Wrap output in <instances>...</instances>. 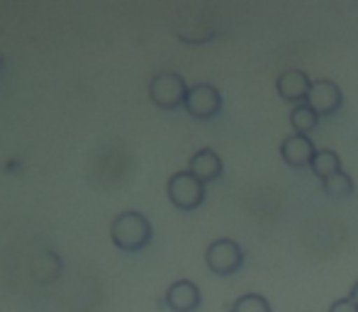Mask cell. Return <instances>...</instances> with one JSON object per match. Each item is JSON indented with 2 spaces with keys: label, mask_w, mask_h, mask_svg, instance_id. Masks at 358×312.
<instances>
[{
  "label": "cell",
  "mask_w": 358,
  "mask_h": 312,
  "mask_svg": "<svg viewBox=\"0 0 358 312\" xmlns=\"http://www.w3.org/2000/svg\"><path fill=\"white\" fill-rule=\"evenodd\" d=\"M110 239L124 254H137L146 249L154 239V227H151L149 218L139 210H124V213L115 215L110 222Z\"/></svg>",
  "instance_id": "1"
},
{
  "label": "cell",
  "mask_w": 358,
  "mask_h": 312,
  "mask_svg": "<svg viewBox=\"0 0 358 312\" xmlns=\"http://www.w3.org/2000/svg\"><path fill=\"white\" fill-rule=\"evenodd\" d=\"M185 113L195 120H213L222 113V93L213 83H195L190 85L185 98Z\"/></svg>",
  "instance_id": "5"
},
{
  "label": "cell",
  "mask_w": 358,
  "mask_h": 312,
  "mask_svg": "<svg viewBox=\"0 0 358 312\" xmlns=\"http://www.w3.org/2000/svg\"><path fill=\"white\" fill-rule=\"evenodd\" d=\"M312 80L307 78L305 71H297V69H287L275 80V90H278L280 100L290 105H302L307 103V95H310Z\"/></svg>",
  "instance_id": "8"
},
{
  "label": "cell",
  "mask_w": 358,
  "mask_h": 312,
  "mask_svg": "<svg viewBox=\"0 0 358 312\" xmlns=\"http://www.w3.org/2000/svg\"><path fill=\"white\" fill-rule=\"evenodd\" d=\"M349 298H351V303H354L356 308H358V281H356V283H354V288H351Z\"/></svg>",
  "instance_id": "17"
},
{
  "label": "cell",
  "mask_w": 358,
  "mask_h": 312,
  "mask_svg": "<svg viewBox=\"0 0 358 312\" xmlns=\"http://www.w3.org/2000/svg\"><path fill=\"white\" fill-rule=\"evenodd\" d=\"M203 303V293H200L198 283L188 278H180L166 288L164 305L171 312H195Z\"/></svg>",
  "instance_id": "7"
},
{
  "label": "cell",
  "mask_w": 358,
  "mask_h": 312,
  "mask_svg": "<svg viewBox=\"0 0 358 312\" xmlns=\"http://www.w3.org/2000/svg\"><path fill=\"white\" fill-rule=\"evenodd\" d=\"M329 312H358V308L351 303V298H339L329 305Z\"/></svg>",
  "instance_id": "16"
},
{
  "label": "cell",
  "mask_w": 358,
  "mask_h": 312,
  "mask_svg": "<svg viewBox=\"0 0 358 312\" xmlns=\"http://www.w3.org/2000/svg\"><path fill=\"white\" fill-rule=\"evenodd\" d=\"M317 149L307 134H290L280 142V156L292 169H310Z\"/></svg>",
  "instance_id": "9"
},
{
  "label": "cell",
  "mask_w": 358,
  "mask_h": 312,
  "mask_svg": "<svg viewBox=\"0 0 358 312\" xmlns=\"http://www.w3.org/2000/svg\"><path fill=\"white\" fill-rule=\"evenodd\" d=\"M310 171L317 176L320 180H327L329 176L339 173L341 171V159L334 149H317L315 159L310 164Z\"/></svg>",
  "instance_id": "11"
},
{
  "label": "cell",
  "mask_w": 358,
  "mask_h": 312,
  "mask_svg": "<svg viewBox=\"0 0 358 312\" xmlns=\"http://www.w3.org/2000/svg\"><path fill=\"white\" fill-rule=\"evenodd\" d=\"M341 103H344V93H341V88L334 83V80H329V78L312 80L310 95H307V105H310L320 118L334 115L336 110L341 108Z\"/></svg>",
  "instance_id": "6"
},
{
  "label": "cell",
  "mask_w": 358,
  "mask_h": 312,
  "mask_svg": "<svg viewBox=\"0 0 358 312\" xmlns=\"http://www.w3.org/2000/svg\"><path fill=\"white\" fill-rule=\"evenodd\" d=\"M0 66H3V57H0Z\"/></svg>",
  "instance_id": "18"
},
{
  "label": "cell",
  "mask_w": 358,
  "mask_h": 312,
  "mask_svg": "<svg viewBox=\"0 0 358 312\" xmlns=\"http://www.w3.org/2000/svg\"><path fill=\"white\" fill-rule=\"evenodd\" d=\"M188 171L195 176V178L203 180V183L208 185V183H213V180L222 178V173H224V164H222L220 154H217L215 149L205 147V149H198V152L190 156Z\"/></svg>",
  "instance_id": "10"
},
{
  "label": "cell",
  "mask_w": 358,
  "mask_h": 312,
  "mask_svg": "<svg viewBox=\"0 0 358 312\" xmlns=\"http://www.w3.org/2000/svg\"><path fill=\"white\" fill-rule=\"evenodd\" d=\"M188 83L180 73L161 71L149 80V98L161 110H178L188 98Z\"/></svg>",
  "instance_id": "3"
},
{
  "label": "cell",
  "mask_w": 358,
  "mask_h": 312,
  "mask_svg": "<svg viewBox=\"0 0 358 312\" xmlns=\"http://www.w3.org/2000/svg\"><path fill=\"white\" fill-rule=\"evenodd\" d=\"M205 264L217 276H231L244 266V249L234 239H215L205 249Z\"/></svg>",
  "instance_id": "4"
},
{
  "label": "cell",
  "mask_w": 358,
  "mask_h": 312,
  "mask_svg": "<svg viewBox=\"0 0 358 312\" xmlns=\"http://www.w3.org/2000/svg\"><path fill=\"white\" fill-rule=\"evenodd\" d=\"M32 271L39 283L57 281L59 276H62V259H59V254H54V251H44V254H39L37 259H34Z\"/></svg>",
  "instance_id": "12"
},
{
  "label": "cell",
  "mask_w": 358,
  "mask_h": 312,
  "mask_svg": "<svg viewBox=\"0 0 358 312\" xmlns=\"http://www.w3.org/2000/svg\"><path fill=\"white\" fill-rule=\"evenodd\" d=\"M290 125H292V129H295V134H310L312 129H317V125H320V115L307 103L295 105V108L290 110Z\"/></svg>",
  "instance_id": "13"
},
{
  "label": "cell",
  "mask_w": 358,
  "mask_h": 312,
  "mask_svg": "<svg viewBox=\"0 0 358 312\" xmlns=\"http://www.w3.org/2000/svg\"><path fill=\"white\" fill-rule=\"evenodd\" d=\"M354 180L346 171H339V173L329 176L327 180H322V190H324L329 198H349L354 193Z\"/></svg>",
  "instance_id": "14"
},
{
  "label": "cell",
  "mask_w": 358,
  "mask_h": 312,
  "mask_svg": "<svg viewBox=\"0 0 358 312\" xmlns=\"http://www.w3.org/2000/svg\"><path fill=\"white\" fill-rule=\"evenodd\" d=\"M229 312H273L271 303L259 293H244L231 303Z\"/></svg>",
  "instance_id": "15"
},
{
  "label": "cell",
  "mask_w": 358,
  "mask_h": 312,
  "mask_svg": "<svg viewBox=\"0 0 358 312\" xmlns=\"http://www.w3.org/2000/svg\"><path fill=\"white\" fill-rule=\"evenodd\" d=\"M166 195L171 205L180 213H193L205 203V183L195 178L190 171H178L166 183Z\"/></svg>",
  "instance_id": "2"
}]
</instances>
